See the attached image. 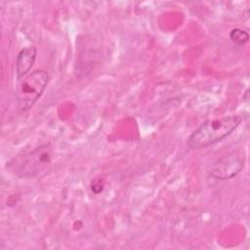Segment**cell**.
I'll return each instance as SVG.
<instances>
[{
    "instance_id": "6da1fadb",
    "label": "cell",
    "mask_w": 250,
    "mask_h": 250,
    "mask_svg": "<svg viewBox=\"0 0 250 250\" xmlns=\"http://www.w3.org/2000/svg\"><path fill=\"white\" fill-rule=\"evenodd\" d=\"M240 115H229L203 122L188 139V145L193 149L212 146L229 136L241 123Z\"/></svg>"
},
{
    "instance_id": "7a4b0ae2",
    "label": "cell",
    "mask_w": 250,
    "mask_h": 250,
    "mask_svg": "<svg viewBox=\"0 0 250 250\" xmlns=\"http://www.w3.org/2000/svg\"><path fill=\"white\" fill-rule=\"evenodd\" d=\"M52 159V147L50 144H46L15 158L10 163V168L19 177L31 178L46 171Z\"/></svg>"
},
{
    "instance_id": "3957f363",
    "label": "cell",
    "mask_w": 250,
    "mask_h": 250,
    "mask_svg": "<svg viewBox=\"0 0 250 250\" xmlns=\"http://www.w3.org/2000/svg\"><path fill=\"white\" fill-rule=\"evenodd\" d=\"M49 83V74L44 69H37L20 80L17 88L18 106L26 111L33 106Z\"/></svg>"
},
{
    "instance_id": "277c9868",
    "label": "cell",
    "mask_w": 250,
    "mask_h": 250,
    "mask_svg": "<svg viewBox=\"0 0 250 250\" xmlns=\"http://www.w3.org/2000/svg\"><path fill=\"white\" fill-rule=\"evenodd\" d=\"M245 152L236 149L218 159L210 169V175L217 180H229L235 177L244 167Z\"/></svg>"
},
{
    "instance_id": "5b68a950",
    "label": "cell",
    "mask_w": 250,
    "mask_h": 250,
    "mask_svg": "<svg viewBox=\"0 0 250 250\" xmlns=\"http://www.w3.org/2000/svg\"><path fill=\"white\" fill-rule=\"evenodd\" d=\"M37 50L34 46H28L20 51L16 59V73L19 80L25 77L32 68L36 60Z\"/></svg>"
},
{
    "instance_id": "8992f818",
    "label": "cell",
    "mask_w": 250,
    "mask_h": 250,
    "mask_svg": "<svg viewBox=\"0 0 250 250\" xmlns=\"http://www.w3.org/2000/svg\"><path fill=\"white\" fill-rule=\"evenodd\" d=\"M229 38L236 46H243L249 41V34L241 28H233L229 32Z\"/></svg>"
}]
</instances>
